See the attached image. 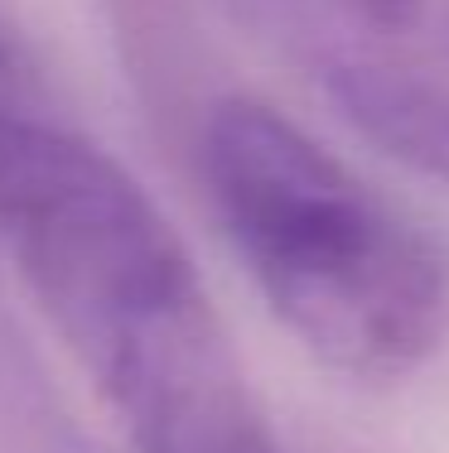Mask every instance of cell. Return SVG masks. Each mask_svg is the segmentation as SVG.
Wrapping results in <instances>:
<instances>
[{
	"label": "cell",
	"instance_id": "cell-1",
	"mask_svg": "<svg viewBox=\"0 0 449 453\" xmlns=\"http://www.w3.org/2000/svg\"><path fill=\"white\" fill-rule=\"evenodd\" d=\"M0 246L135 453H281L174 222L29 106L0 121Z\"/></svg>",
	"mask_w": 449,
	"mask_h": 453
},
{
	"label": "cell",
	"instance_id": "cell-2",
	"mask_svg": "<svg viewBox=\"0 0 449 453\" xmlns=\"http://www.w3.org/2000/svg\"><path fill=\"white\" fill-rule=\"evenodd\" d=\"M198 165L252 285L329 372L391 386L449 333V271L334 150L256 96L203 116Z\"/></svg>",
	"mask_w": 449,
	"mask_h": 453
},
{
	"label": "cell",
	"instance_id": "cell-3",
	"mask_svg": "<svg viewBox=\"0 0 449 453\" xmlns=\"http://www.w3.org/2000/svg\"><path fill=\"white\" fill-rule=\"evenodd\" d=\"M387 159L449 183V0H218Z\"/></svg>",
	"mask_w": 449,
	"mask_h": 453
},
{
	"label": "cell",
	"instance_id": "cell-4",
	"mask_svg": "<svg viewBox=\"0 0 449 453\" xmlns=\"http://www.w3.org/2000/svg\"><path fill=\"white\" fill-rule=\"evenodd\" d=\"M25 111V102L15 96V73H10V53H0V121Z\"/></svg>",
	"mask_w": 449,
	"mask_h": 453
},
{
	"label": "cell",
	"instance_id": "cell-5",
	"mask_svg": "<svg viewBox=\"0 0 449 453\" xmlns=\"http://www.w3.org/2000/svg\"><path fill=\"white\" fill-rule=\"evenodd\" d=\"M0 53H10V49H5V39H0Z\"/></svg>",
	"mask_w": 449,
	"mask_h": 453
}]
</instances>
